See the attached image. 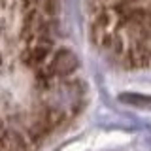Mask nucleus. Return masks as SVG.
<instances>
[{"label": "nucleus", "mask_w": 151, "mask_h": 151, "mask_svg": "<svg viewBox=\"0 0 151 151\" xmlns=\"http://www.w3.org/2000/svg\"><path fill=\"white\" fill-rule=\"evenodd\" d=\"M47 68L53 78H66V76L74 74V70L79 66V60H78V55L70 49H60L51 57V60L47 64H44Z\"/></svg>", "instance_id": "nucleus-2"}, {"label": "nucleus", "mask_w": 151, "mask_h": 151, "mask_svg": "<svg viewBox=\"0 0 151 151\" xmlns=\"http://www.w3.org/2000/svg\"><path fill=\"white\" fill-rule=\"evenodd\" d=\"M51 53H53V42H51V38L36 36V38L27 42V47L23 51L21 59L25 63V66L40 68L42 64H45V60L49 59Z\"/></svg>", "instance_id": "nucleus-1"}]
</instances>
